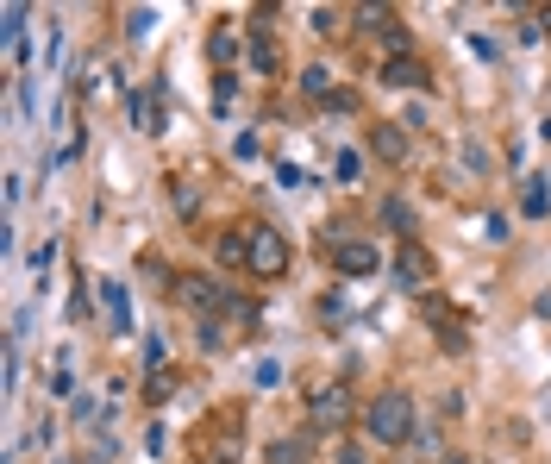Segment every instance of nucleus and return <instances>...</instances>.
Instances as JSON below:
<instances>
[{
    "label": "nucleus",
    "mask_w": 551,
    "mask_h": 464,
    "mask_svg": "<svg viewBox=\"0 0 551 464\" xmlns=\"http://www.w3.org/2000/svg\"><path fill=\"white\" fill-rule=\"evenodd\" d=\"M364 433L376 439V446H407V439H420L414 396H407V389H382V396L364 408Z\"/></svg>",
    "instance_id": "nucleus-1"
},
{
    "label": "nucleus",
    "mask_w": 551,
    "mask_h": 464,
    "mask_svg": "<svg viewBox=\"0 0 551 464\" xmlns=\"http://www.w3.org/2000/svg\"><path fill=\"white\" fill-rule=\"evenodd\" d=\"M351 389L345 383H320L314 389V396H307V427H314V433H345L351 427Z\"/></svg>",
    "instance_id": "nucleus-2"
},
{
    "label": "nucleus",
    "mask_w": 551,
    "mask_h": 464,
    "mask_svg": "<svg viewBox=\"0 0 551 464\" xmlns=\"http://www.w3.org/2000/svg\"><path fill=\"white\" fill-rule=\"evenodd\" d=\"M251 276H263V283L289 276V239L276 226H251Z\"/></svg>",
    "instance_id": "nucleus-3"
},
{
    "label": "nucleus",
    "mask_w": 551,
    "mask_h": 464,
    "mask_svg": "<svg viewBox=\"0 0 551 464\" xmlns=\"http://www.w3.org/2000/svg\"><path fill=\"white\" fill-rule=\"evenodd\" d=\"M395 283L401 289H426V283H433V251L414 245V239H401L395 245Z\"/></svg>",
    "instance_id": "nucleus-4"
},
{
    "label": "nucleus",
    "mask_w": 551,
    "mask_h": 464,
    "mask_svg": "<svg viewBox=\"0 0 551 464\" xmlns=\"http://www.w3.org/2000/svg\"><path fill=\"white\" fill-rule=\"evenodd\" d=\"M332 264H339V276H376L382 270L370 239H332Z\"/></svg>",
    "instance_id": "nucleus-5"
},
{
    "label": "nucleus",
    "mask_w": 551,
    "mask_h": 464,
    "mask_svg": "<svg viewBox=\"0 0 551 464\" xmlns=\"http://www.w3.org/2000/svg\"><path fill=\"white\" fill-rule=\"evenodd\" d=\"M420 314L433 320V333H439V345H451V352H464V314L451 308V301H433V295H426V301H420Z\"/></svg>",
    "instance_id": "nucleus-6"
},
{
    "label": "nucleus",
    "mask_w": 551,
    "mask_h": 464,
    "mask_svg": "<svg viewBox=\"0 0 551 464\" xmlns=\"http://www.w3.org/2000/svg\"><path fill=\"white\" fill-rule=\"evenodd\" d=\"M213 258H220L226 270H245V276H251V226H232V232H220Z\"/></svg>",
    "instance_id": "nucleus-7"
},
{
    "label": "nucleus",
    "mask_w": 551,
    "mask_h": 464,
    "mask_svg": "<svg viewBox=\"0 0 551 464\" xmlns=\"http://www.w3.org/2000/svg\"><path fill=\"white\" fill-rule=\"evenodd\" d=\"M176 301H182V308H201V314H220V308H226L220 283H207V276H188V283H176Z\"/></svg>",
    "instance_id": "nucleus-8"
},
{
    "label": "nucleus",
    "mask_w": 551,
    "mask_h": 464,
    "mask_svg": "<svg viewBox=\"0 0 551 464\" xmlns=\"http://www.w3.org/2000/svg\"><path fill=\"white\" fill-rule=\"evenodd\" d=\"M382 82L389 88H433V69H426L420 57H389L382 63Z\"/></svg>",
    "instance_id": "nucleus-9"
},
{
    "label": "nucleus",
    "mask_w": 551,
    "mask_h": 464,
    "mask_svg": "<svg viewBox=\"0 0 551 464\" xmlns=\"http://www.w3.org/2000/svg\"><path fill=\"white\" fill-rule=\"evenodd\" d=\"M251 69L257 76H282V51H276V38H270V26H251Z\"/></svg>",
    "instance_id": "nucleus-10"
},
{
    "label": "nucleus",
    "mask_w": 551,
    "mask_h": 464,
    "mask_svg": "<svg viewBox=\"0 0 551 464\" xmlns=\"http://www.w3.org/2000/svg\"><path fill=\"white\" fill-rule=\"evenodd\" d=\"M370 151H376L389 170H395V164H407V132H401L395 120H389V126H370Z\"/></svg>",
    "instance_id": "nucleus-11"
},
{
    "label": "nucleus",
    "mask_w": 551,
    "mask_h": 464,
    "mask_svg": "<svg viewBox=\"0 0 551 464\" xmlns=\"http://www.w3.org/2000/svg\"><path fill=\"white\" fill-rule=\"evenodd\" d=\"M0 19H7V32H0V38H7V63L19 69V63H26V7L13 0V7L0 13Z\"/></svg>",
    "instance_id": "nucleus-12"
},
{
    "label": "nucleus",
    "mask_w": 551,
    "mask_h": 464,
    "mask_svg": "<svg viewBox=\"0 0 551 464\" xmlns=\"http://www.w3.org/2000/svg\"><path fill=\"white\" fill-rule=\"evenodd\" d=\"M101 301H107V327L126 333L132 327V301H126V283H101Z\"/></svg>",
    "instance_id": "nucleus-13"
},
{
    "label": "nucleus",
    "mask_w": 551,
    "mask_h": 464,
    "mask_svg": "<svg viewBox=\"0 0 551 464\" xmlns=\"http://www.w3.org/2000/svg\"><path fill=\"white\" fill-rule=\"evenodd\" d=\"M301 88H307L314 101H339V95H332V69H326V63H307V69H301Z\"/></svg>",
    "instance_id": "nucleus-14"
},
{
    "label": "nucleus",
    "mask_w": 551,
    "mask_h": 464,
    "mask_svg": "<svg viewBox=\"0 0 551 464\" xmlns=\"http://www.w3.org/2000/svg\"><path fill=\"white\" fill-rule=\"evenodd\" d=\"M520 207H526V220H545L551 214V189H545V182H526V201Z\"/></svg>",
    "instance_id": "nucleus-15"
},
{
    "label": "nucleus",
    "mask_w": 551,
    "mask_h": 464,
    "mask_svg": "<svg viewBox=\"0 0 551 464\" xmlns=\"http://www.w3.org/2000/svg\"><path fill=\"white\" fill-rule=\"evenodd\" d=\"M270 464H307V439H276V446H270Z\"/></svg>",
    "instance_id": "nucleus-16"
},
{
    "label": "nucleus",
    "mask_w": 551,
    "mask_h": 464,
    "mask_svg": "<svg viewBox=\"0 0 551 464\" xmlns=\"http://www.w3.org/2000/svg\"><path fill=\"white\" fill-rule=\"evenodd\" d=\"M357 170H364V157H357V151H339V157H332V176H339L345 189H351V182H364Z\"/></svg>",
    "instance_id": "nucleus-17"
},
{
    "label": "nucleus",
    "mask_w": 551,
    "mask_h": 464,
    "mask_svg": "<svg viewBox=\"0 0 551 464\" xmlns=\"http://www.w3.org/2000/svg\"><path fill=\"white\" fill-rule=\"evenodd\" d=\"M382 220H389L395 232H407V226H414V207H407V201H395V195H389V201H382Z\"/></svg>",
    "instance_id": "nucleus-18"
},
{
    "label": "nucleus",
    "mask_w": 551,
    "mask_h": 464,
    "mask_svg": "<svg viewBox=\"0 0 551 464\" xmlns=\"http://www.w3.org/2000/svg\"><path fill=\"white\" fill-rule=\"evenodd\" d=\"M151 26H157V13H151V7H132V13H126V32H132V38H145Z\"/></svg>",
    "instance_id": "nucleus-19"
},
{
    "label": "nucleus",
    "mask_w": 551,
    "mask_h": 464,
    "mask_svg": "<svg viewBox=\"0 0 551 464\" xmlns=\"http://www.w3.org/2000/svg\"><path fill=\"white\" fill-rule=\"evenodd\" d=\"M232 51H238V38H232V26H213V57H220V63H232Z\"/></svg>",
    "instance_id": "nucleus-20"
},
{
    "label": "nucleus",
    "mask_w": 551,
    "mask_h": 464,
    "mask_svg": "<svg viewBox=\"0 0 551 464\" xmlns=\"http://www.w3.org/2000/svg\"><path fill=\"white\" fill-rule=\"evenodd\" d=\"M138 126H145V132H163V107L145 101V95H138Z\"/></svg>",
    "instance_id": "nucleus-21"
},
{
    "label": "nucleus",
    "mask_w": 551,
    "mask_h": 464,
    "mask_svg": "<svg viewBox=\"0 0 551 464\" xmlns=\"http://www.w3.org/2000/svg\"><path fill=\"white\" fill-rule=\"evenodd\" d=\"M0 364H7V396H19V339H7V358Z\"/></svg>",
    "instance_id": "nucleus-22"
},
{
    "label": "nucleus",
    "mask_w": 551,
    "mask_h": 464,
    "mask_svg": "<svg viewBox=\"0 0 551 464\" xmlns=\"http://www.w3.org/2000/svg\"><path fill=\"white\" fill-rule=\"evenodd\" d=\"M314 32H320V38H339L345 26H339V13H332V7H320V13H314Z\"/></svg>",
    "instance_id": "nucleus-23"
},
{
    "label": "nucleus",
    "mask_w": 551,
    "mask_h": 464,
    "mask_svg": "<svg viewBox=\"0 0 551 464\" xmlns=\"http://www.w3.org/2000/svg\"><path fill=\"white\" fill-rule=\"evenodd\" d=\"M170 389H176V377H170V370H151V389H145V396H151V402H163Z\"/></svg>",
    "instance_id": "nucleus-24"
},
{
    "label": "nucleus",
    "mask_w": 551,
    "mask_h": 464,
    "mask_svg": "<svg viewBox=\"0 0 551 464\" xmlns=\"http://www.w3.org/2000/svg\"><path fill=\"white\" fill-rule=\"evenodd\" d=\"M439 464H470V458H464V452H445V458H439Z\"/></svg>",
    "instance_id": "nucleus-25"
},
{
    "label": "nucleus",
    "mask_w": 551,
    "mask_h": 464,
    "mask_svg": "<svg viewBox=\"0 0 551 464\" xmlns=\"http://www.w3.org/2000/svg\"><path fill=\"white\" fill-rule=\"evenodd\" d=\"M339 464H364V458H357V452H339Z\"/></svg>",
    "instance_id": "nucleus-26"
},
{
    "label": "nucleus",
    "mask_w": 551,
    "mask_h": 464,
    "mask_svg": "<svg viewBox=\"0 0 551 464\" xmlns=\"http://www.w3.org/2000/svg\"><path fill=\"white\" fill-rule=\"evenodd\" d=\"M539 26H545V32H551V7H545V13H539Z\"/></svg>",
    "instance_id": "nucleus-27"
}]
</instances>
